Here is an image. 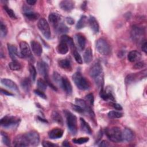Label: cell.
<instances>
[{"instance_id":"1","label":"cell","mask_w":147,"mask_h":147,"mask_svg":"<svg viewBox=\"0 0 147 147\" xmlns=\"http://www.w3.org/2000/svg\"><path fill=\"white\" fill-rule=\"evenodd\" d=\"M89 75L94 79L98 87L102 86L103 80L102 67L99 62L95 63L89 70Z\"/></svg>"},{"instance_id":"2","label":"cell","mask_w":147,"mask_h":147,"mask_svg":"<svg viewBox=\"0 0 147 147\" xmlns=\"http://www.w3.org/2000/svg\"><path fill=\"white\" fill-rule=\"evenodd\" d=\"M72 79L77 87L81 90H87L90 87L88 81L79 72H76L73 75Z\"/></svg>"},{"instance_id":"3","label":"cell","mask_w":147,"mask_h":147,"mask_svg":"<svg viewBox=\"0 0 147 147\" xmlns=\"http://www.w3.org/2000/svg\"><path fill=\"white\" fill-rule=\"evenodd\" d=\"M64 112L65 115L66 122L69 130L72 134H75L78 131L76 117L69 111L65 110Z\"/></svg>"},{"instance_id":"4","label":"cell","mask_w":147,"mask_h":147,"mask_svg":"<svg viewBox=\"0 0 147 147\" xmlns=\"http://www.w3.org/2000/svg\"><path fill=\"white\" fill-rule=\"evenodd\" d=\"M106 134L109 139L114 142H120L122 141V131L118 127L114 126L107 129Z\"/></svg>"},{"instance_id":"5","label":"cell","mask_w":147,"mask_h":147,"mask_svg":"<svg viewBox=\"0 0 147 147\" xmlns=\"http://www.w3.org/2000/svg\"><path fill=\"white\" fill-rule=\"evenodd\" d=\"M96 49L97 51L102 55H108L110 52V45L106 40L100 38L96 42Z\"/></svg>"},{"instance_id":"6","label":"cell","mask_w":147,"mask_h":147,"mask_svg":"<svg viewBox=\"0 0 147 147\" xmlns=\"http://www.w3.org/2000/svg\"><path fill=\"white\" fill-rule=\"evenodd\" d=\"M37 26L38 29L41 32L42 35L47 39H49L51 36V29L47 20L44 18H40L38 22Z\"/></svg>"},{"instance_id":"7","label":"cell","mask_w":147,"mask_h":147,"mask_svg":"<svg viewBox=\"0 0 147 147\" xmlns=\"http://www.w3.org/2000/svg\"><path fill=\"white\" fill-rule=\"evenodd\" d=\"M20 119L14 116H5L1 119V125L5 127H9L19 123Z\"/></svg>"},{"instance_id":"8","label":"cell","mask_w":147,"mask_h":147,"mask_svg":"<svg viewBox=\"0 0 147 147\" xmlns=\"http://www.w3.org/2000/svg\"><path fill=\"white\" fill-rule=\"evenodd\" d=\"M37 69L38 73L45 78V80H48L49 66L47 63L42 60L38 61L37 64Z\"/></svg>"},{"instance_id":"9","label":"cell","mask_w":147,"mask_h":147,"mask_svg":"<svg viewBox=\"0 0 147 147\" xmlns=\"http://www.w3.org/2000/svg\"><path fill=\"white\" fill-rule=\"evenodd\" d=\"M145 30L143 28L138 26H133L131 30V37L133 40L139 41L144 35Z\"/></svg>"},{"instance_id":"10","label":"cell","mask_w":147,"mask_h":147,"mask_svg":"<svg viewBox=\"0 0 147 147\" xmlns=\"http://www.w3.org/2000/svg\"><path fill=\"white\" fill-rule=\"evenodd\" d=\"M30 145L36 146L40 142V136L36 131H30L25 134Z\"/></svg>"},{"instance_id":"11","label":"cell","mask_w":147,"mask_h":147,"mask_svg":"<svg viewBox=\"0 0 147 147\" xmlns=\"http://www.w3.org/2000/svg\"><path fill=\"white\" fill-rule=\"evenodd\" d=\"M13 145L14 146H28L29 145L28 140L25 134H20L16 136L13 141Z\"/></svg>"},{"instance_id":"12","label":"cell","mask_w":147,"mask_h":147,"mask_svg":"<svg viewBox=\"0 0 147 147\" xmlns=\"http://www.w3.org/2000/svg\"><path fill=\"white\" fill-rule=\"evenodd\" d=\"M21 55L22 57H29L32 56V52L28 44L25 41H21L20 43Z\"/></svg>"},{"instance_id":"13","label":"cell","mask_w":147,"mask_h":147,"mask_svg":"<svg viewBox=\"0 0 147 147\" xmlns=\"http://www.w3.org/2000/svg\"><path fill=\"white\" fill-rule=\"evenodd\" d=\"M31 48L34 54L37 56H40L42 52V48L41 44L37 41H31Z\"/></svg>"},{"instance_id":"14","label":"cell","mask_w":147,"mask_h":147,"mask_svg":"<svg viewBox=\"0 0 147 147\" xmlns=\"http://www.w3.org/2000/svg\"><path fill=\"white\" fill-rule=\"evenodd\" d=\"M59 6L62 10L66 11H69L74 9V2L70 0H63L60 2Z\"/></svg>"},{"instance_id":"15","label":"cell","mask_w":147,"mask_h":147,"mask_svg":"<svg viewBox=\"0 0 147 147\" xmlns=\"http://www.w3.org/2000/svg\"><path fill=\"white\" fill-rule=\"evenodd\" d=\"M7 49L9 51V55L11 57V59L13 60V61H17L16 60V56H18L20 57H22L21 55H19L18 52V50L17 47L10 44H7Z\"/></svg>"},{"instance_id":"16","label":"cell","mask_w":147,"mask_h":147,"mask_svg":"<svg viewBox=\"0 0 147 147\" xmlns=\"http://www.w3.org/2000/svg\"><path fill=\"white\" fill-rule=\"evenodd\" d=\"M63 135V130L60 128L55 127L48 133V136L51 139H57L61 138Z\"/></svg>"},{"instance_id":"17","label":"cell","mask_w":147,"mask_h":147,"mask_svg":"<svg viewBox=\"0 0 147 147\" xmlns=\"http://www.w3.org/2000/svg\"><path fill=\"white\" fill-rule=\"evenodd\" d=\"M61 20L60 16L56 13H51L48 16V20L49 22L56 28L59 24Z\"/></svg>"},{"instance_id":"18","label":"cell","mask_w":147,"mask_h":147,"mask_svg":"<svg viewBox=\"0 0 147 147\" xmlns=\"http://www.w3.org/2000/svg\"><path fill=\"white\" fill-rule=\"evenodd\" d=\"M122 141L124 140L127 142L131 141L134 138V133L131 129L125 128L122 131Z\"/></svg>"},{"instance_id":"19","label":"cell","mask_w":147,"mask_h":147,"mask_svg":"<svg viewBox=\"0 0 147 147\" xmlns=\"http://www.w3.org/2000/svg\"><path fill=\"white\" fill-rule=\"evenodd\" d=\"M89 25L94 33H98L99 30V26L97 20L92 16H90L88 18Z\"/></svg>"},{"instance_id":"20","label":"cell","mask_w":147,"mask_h":147,"mask_svg":"<svg viewBox=\"0 0 147 147\" xmlns=\"http://www.w3.org/2000/svg\"><path fill=\"white\" fill-rule=\"evenodd\" d=\"M141 57V54L136 50L131 51L127 55V59L130 62L134 63L138 61Z\"/></svg>"},{"instance_id":"21","label":"cell","mask_w":147,"mask_h":147,"mask_svg":"<svg viewBox=\"0 0 147 147\" xmlns=\"http://www.w3.org/2000/svg\"><path fill=\"white\" fill-rule=\"evenodd\" d=\"M75 38H76V40L79 49L83 51L84 49L86 46V37L82 34L78 33L75 35Z\"/></svg>"},{"instance_id":"22","label":"cell","mask_w":147,"mask_h":147,"mask_svg":"<svg viewBox=\"0 0 147 147\" xmlns=\"http://www.w3.org/2000/svg\"><path fill=\"white\" fill-rule=\"evenodd\" d=\"M1 83L4 85L5 86L7 87L8 88L15 90V91H18V87L17 85L16 84L15 82H14L13 80L6 79V78H3L1 80Z\"/></svg>"},{"instance_id":"23","label":"cell","mask_w":147,"mask_h":147,"mask_svg":"<svg viewBox=\"0 0 147 147\" xmlns=\"http://www.w3.org/2000/svg\"><path fill=\"white\" fill-rule=\"evenodd\" d=\"M62 88L64 90V91L68 94H71L72 92V85L69 82V80L66 78L64 77L62 79Z\"/></svg>"},{"instance_id":"24","label":"cell","mask_w":147,"mask_h":147,"mask_svg":"<svg viewBox=\"0 0 147 147\" xmlns=\"http://www.w3.org/2000/svg\"><path fill=\"white\" fill-rule=\"evenodd\" d=\"M60 41L61 42H65V44H67L68 46L70 47V48L74 50V49H75V44L74 42V41H73V39L67 36V35H62L60 37Z\"/></svg>"},{"instance_id":"25","label":"cell","mask_w":147,"mask_h":147,"mask_svg":"<svg viewBox=\"0 0 147 147\" xmlns=\"http://www.w3.org/2000/svg\"><path fill=\"white\" fill-rule=\"evenodd\" d=\"M143 75V72L136 74H131L128 75L125 78V82L126 84H130L133 82L135 80L137 79L138 78H142Z\"/></svg>"},{"instance_id":"26","label":"cell","mask_w":147,"mask_h":147,"mask_svg":"<svg viewBox=\"0 0 147 147\" xmlns=\"http://www.w3.org/2000/svg\"><path fill=\"white\" fill-rule=\"evenodd\" d=\"M56 51L58 53L65 55L68 52V45L64 42H61L57 45Z\"/></svg>"},{"instance_id":"27","label":"cell","mask_w":147,"mask_h":147,"mask_svg":"<svg viewBox=\"0 0 147 147\" xmlns=\"http://www.w3.org/2000/svg\"><path fill=\"white\" fill-rule=\"evenodd\" d=\"M59 65L63 69L67 71H71L72 67L71 62L68 59H61L58 61Z\"/></svg>"},{"instance_id":"28","label":"cell","mask_w":147,"mask_h":147,"mask_svg":"<svg viewBox=\"0 0 147 147\" xmlns=\"http://www.w3.org/2000/svg\"><path fill=\"white\" fill-rule=\"evenodd\" d=\"M80 127L82 130L83 131L86 132V133L91 134L92 133V130L90 125L88 124V123H87L85 121V120L82 118H80Z\"/></svg>"},{"instance_id":"29","label":"cell","mask_w":147,"mask_h":147,"mask_svg":"<svg viewBox=\"0 0 147 147\" xmlns=\"http://www.w3.org/2000/svg\"><path fill=\"white\" fill-rule=\"evenodd\" d=\"M83 57L85 63L89 64L90 63H91L92 60V52L91 48H88L87 49H86L84 53Z\"/></svg>"},{"instance_id":"30","label":"cell","mask_w":147,"mask_h":147,"mask_svg":"<svg viewBox=\"0 0 147 147\" xmlns=\"http://www.w3.org/2000/svg\"><path fill=\"white\" fill-rule=\"evenodd\" d=\"M100 96L103 99L105 100H110L111 101L115 100V99L111 92H106L103 89H102L100 91Z\"/></svg>"},{"instance_id":"31","label":"cell","mask_w":147,"mask_h":147,"mask_svg":"<svg viewBox=\"0 0 147 147\" xmlns=\"http://www.w3.org/2000/svg\"><path fill=\"white\" fill-rule=\"evenodd\" d=\"M52 119L53 121L58 123L59 124L63 125V120L61 116V115L56 111H53L51 115Z\"/></svg>"},{"instance_id":"32","label":"cell","mask_w":147,"mask_h":147,"mask_svg":"<svg viewBox=\"0 0 147 147\" xmlns=\"http://www.w3.org/2000/svg\"><path fill=\"white\" fill-rule=\"evenodd\" d=\"M87 22V17L86 16H82L76 24V29H80L84 28L86 25Z\"/></svg>"},{"instance_id":"33","label":"cell","mask_w":147,"mask_h":147,"mask_svg":"<svg viewBox=\"0 0 147 147\" xmlns=\"http://www.w3.org/2000/svg\"><path fill=\"white\" fill-rule=\"evenodd\" d=\"M24 14L28 20L30 21L37 20L40 17V15L38 13L33 11H26Z\"/></svg>"},{"instance_id":"34","label":"cell","mask_w":147,"mask_h":147,"mask_svg":"<svg viewBox=\"0 0 147 147\" xmlns=\"http://www.w3.org/2000/svg\"><path fill=\"white\" fill-rule=\"evenodd\" d=\"M10 69L12 71H19L21 69L22 66L20 63L17 61H13L9 64Z\"/></svg>"},{"instance_id":"35","label":"cell","mask_w":147,"mask_h":147,"mask_svg":"<svg viewBox=\"0 0 147 147\" xmlns=\"http://www.w3.org/2000/svg\"><path fill=\"white\" fill-rule=\"evenodd\" d=\"M108 117L111 119L119 118L123 116V113L117 111H110L107 114Z\"/></svg>"},{"instance_id":"36","label":"cell","mask_w":147,"mask_h":147,"mask_svg":"<svg viewBox=\"0 0 147 147\" xmlns=\"http://www.w3.org/2000/svg\"><path fill=\"white\" fill-rule=\"evenodd\" d=\"M21 84L22 88L26 92H28L29 91V89L30 87V80L29 79L25 78L24 80H22Z\"/></svg>"},{"instance_id":"37","label":"cell","mask_w":147,"mask_h":147,"mask_svg":"<svg viewBox=\"0 0 147 147\" xmlns=\"http://www.w3.org/2000/svg\"><path fill=\"white\" fill-rule=\"evenodd\" d=\"M29 70L30 76L31 79L33 82H34V80L36 79V75H37L36 68L32 64H30L29 65Z\"/></svg>"},{"instance_id":"38","label":"cell","mask_w":147,"mask_h":147,"mask_svg":"<svg viewBox=\"0 0 147 147\" xmlns=\"http://www.w3.org/2000/svg\"><path fill=\"white\" fill-rule=\"evenodd\" d=\"M37 85L39 89L41 90H45L47 87V83L45 80H43L41 78H40L37 80Z\"/></svg>"},{"instance_id":"39","label":"cell","mask_w":147,"mask_h":147,"mask_svg":"<svg viewBox=\"0 0 147 147\" xmlns=\"http://www.w3.org/2000/svg\"><path fill=\"white\" fill-rule=\"evenodd\" d=\"M53 80L60 86L62 87V79L63 78L56 72H54L53 74Z\"/></svg>"},{"instance_id":"40","label":"cell","mask_w":147,"mask_h":147,"mask_svg":"<svg viewBox=\"0 0 147 147\" xmlns=\"http://www.w3.org/2000/svg\"><path fill=\"white\" fill-rule=\"evenodd\" d=\"M57 32L59 33H64L68 32V28L63 23H59V24L56 27Z\"/></svg>"},{"instance_id":"41","label":"cell","mask_w":147,"mask_h":147,"mask_svg":"<svg viewBox=\"0 0 147 147\" xmlns=\"http://www.w3.org/2000/svg\"><path fill=\"white\" fill-rule=\"evenodd\" d=\"M72 53H73V56L75 60V61L79 64H82L83 63V60L82 58L81 57V56L80 55V54L79 53V52L75 49L72 50Z\"/></svg>"},{"instance_id":"42","label":"cell","mask_w":147,"mask_h":147,"mask_svg":"<svg viewBox=\"0 0 147 147\" xmlns=\"http://www.w3.org/2000/svg\"><path fill=\"white\" fill-rule=\"evenodd\" d=\"M89 140L88 137H80L79 138H74L72 139V141L76 144H83L87 142H88Z\"/></svg>"},{"instance_id":"43","label":"cell","mask_w":147,"mask_h":147,"mask_svg":"<svg viewBox=\"0 0 147 147\" xmlns=\"http://www.w3.org/2000/svg\"><path fill=\"white\" fill-rule=\"evenodd\" d=\"M3 9L5 10V11L6 12V13L7 14V15L13 20H15L17 18V17L14 13V12L13 11V10L12 9H11L10 8L8 7L7 6H3Z\"/></svg>"},{"instance_id":"44","label":"cell","mask_w":147,"mask_h":147,"mask_svg":"<svg viewBox=\"0 0 147 147\" xmlns=\"http://www.w3.org/2000/svg\"><path fill=\"white\" fill-rule=\"evenodd\" d=\"M0 33L2 37H5L7 33V26L2 21H1L0 23Z\"/></svg>"},{"instance_id":"45","label":"cell","mask_w":147,"mask_h":147,"mask_svg":"<svg viewBox=\"0 0 147 147\" xmlns=\"http://www.w3.org/2000/svg\"><path fill=\"white\" fill-rule=\"evenodd\" d=\"M1 136L2 137V142H3V144L7 146H10V139L8 137V136L3 132H1Z\"/></svg>"},{"instance_id":"46","label":"cell","mask_w":147,"mask_h":147,"mask_svg":"<svg viewBox=\"0 0 147 147\" xmlns=\"http://www.w3.org/2000/svg\"><path fill=\"white\" fill-rule=\"evenodd\" d=\"M145 67V63L144 61H138L134 65V66L133 67V68L134 69H142Z\"/></svg>"},{"instance_id":"47","label":"cell","mask_w":147,"mask_h":147,"mask_svg":"<svg viewBox=\"0 0 147 147\" xmlns=\"http://www.w3.org/2000/svg\"><path fill=\"white\" fill-rule=\"evenodd\" d=\"M85 98H86V100L88 101V102L91 105H93L94 101V95L92 93H90V94H87Z\"/></svg>"},{"instance_id":"48","label":"cell","mask_w":147,"mask_h":147,"mask_svg":"<svg viewBox=\"0 0 147 147\" xmlns=\"http://www.w3.org/2000/svg\"><path fill=\"white\" fill-rule=\"evenodd\" d=\"M34 94H36L38 96H39L40 97H41V98H42L44 99H47L46 95L42 91H41V90H34Z\"/></svg>"},{"instance_id":"49","label":"cell","mask_w":147,"mask_h":147,"mask_svg":"<svg viewBox=\"0 0 147 147\" xmlns=\"http://www.w3.org/2000/svg\"><path fill=\"white\" fill-rule=\"evenodd\" d=\"M110 105L112 107H113L114 109H115V110H122V106H121L119 104H118V103H117L110 102Z\"/></svg>"},{"instance_id":"50","label":"cell","mask_w":147,"mask_h":147,"mask_svg":"<svg viewBox=\"0 0 147 147\" xmlns=\"http://www.w3.org/2000/svg\"><path fill=\"white\" fill-rule=\"evenodd\" d=\"M42 145L44 147H52V146H57L56 144H53L48 141H43L42 142Z\"/></svg>"},{"instance_id":"51","label":"cell","mask_w":147,"mask_h":147,"mask_svg":"<svg viewBox=\"0 0 147 147\" xmlns=\"http://www.w3.org/2000/svg\"><path fill=\"white\" fill-rule=\"evenodd\" d=\"M72 107L75 111H76L78 113H81L84 112V110L81 107H80L79 106H78L77 105H72Z\"/></svg>"},{"instance_id":"52","label":"cell","mask_w":147,"mask_h":147,"mask_svg":"<svg viewBox=\"0 0 147 147\" xmlns=\"http://www.w3.org/2000/svg\"><path fill=\"white\" fill-rule=\"evenodd\" d=\"M99 146H103V147H108L110 146V144L109 142L106 140H103L100 142V144L98 145Z\"/></svg>"},{"instance_id":"53","label":"cell","mask_w":147,"mask_h":147,"mask_svg":"<svg viewBox=\"0 0 147 147\" xmlns=\"http://www.w3.org/2000/svg\"><path fill=\"white\" fill-rule=\"evenodd\" d=\"M66 22L69 24V25H73L75 22L74 20L70 17H68L66 18Z\"/></svg>"},{"instance_id":"54","label":"cell","mask_w":147,"mask_h":147,"mask_svg":"<svg viewBox=\"0 0 147 147\" xmlns=\"http://www.w3.org/2000/svg\"><path fill=\"white\" fill-rule=\"evenodd\" d=\"M1 92L2 94H4L5 95H7V96H13V95H14L13 94L10 93V92H9V91H6L5 90L2 89V88L1 89Z\"/></svg>"},{"instance_id":"55","label":"cell","mask_w":147,"mask_h":147,"mask_svg":"<svg viewBox=\"0 0 147 147\" xmlns=\"http://www.w3.org/2000/svg\"><path fill=\"white\" fill-rule=\"evenodd\" d=\"M146 45H147V43L146 41H144V42L142 44V46H141V49L145 53H146L147 52V49H146Z\"/></svg>"},{"instance_id":"56","label":"cell","mask_w":147,"mask_h":147,"mask_svg":"<svg viewBox=\"0 0 147 147\" xmlns=\"http://www.w3.org/2000/svg\"><path fill=\"white\" fill-rule=\"evenodd\" d=\"M26 3L29 5H34L36 3V1H35V0H27Z\"/></svg>"},{"instance_id":"57","label":"cell","mask_w":147,"mask_h":147,"mask_svg":"<svg viewBox=\"0 0 147 147\" xmlns=\"http://www.w3.org/2000/svg\"><path fill=\"white\" fill-rule=\"evenodd\" d=\"M62 145H63V146H69V144L68 142H67V141H65L63 142Z\"/></svg>"}]
</instances>
